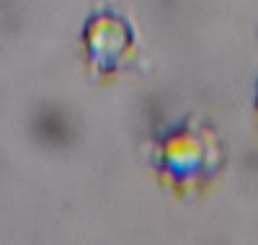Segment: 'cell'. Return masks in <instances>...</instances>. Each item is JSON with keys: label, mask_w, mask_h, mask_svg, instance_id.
Wrapping results in <instances>:
<instances>
[{"label": "cell", "mask_w": 258, "mask_h": 245, "mask_svg": "<svg viewBox=\"0 0 258 245\" xmlns=\"http://www.w3.org/2000/svg\"><path fill=\"white\" fill-rule=\"evenodd\" d=\"M85 44L93 65H98L101 70H114L132 47V34L119 16L101 13L85 29Z\"/></svg>", "instance_id": "6da1fadb"}, {"label": "cell", "mask_w": 258, "mask_h": 245, "mask_svg": "<svg viewBox=\"0 0 258 245\" xmlns=\"http://www.w3.org/2000/svg\"><path fill=\"white\" fill-rule=\"evenodd\" d=\"M160 163L168 173H173L181 181L191 178V175L202 173L199 168L204 165V145L194 135H176L163 145Z\"/></svg>", "instance_id": "7a4b0ae2"}]
</instances>
